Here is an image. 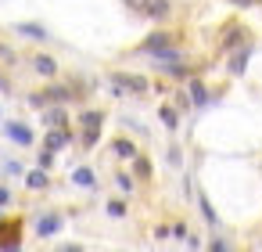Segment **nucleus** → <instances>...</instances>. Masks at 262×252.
I'll use <instances>...</instances> for the list:
<instances>
[{
	"label": "nucleus",
	"instance_id": "obj_1",
	"mask_svg": "<svg viewBox=\"0 0 262 252\" xmlns=\"http://www.w3.org/2000/svg\"><path fill=\"white\" fill-rule=\"evenodd\" d=\"M101 123H104L101 112H86V115H83V144H86V148L97 144V137H101Z\"/></svg>",
	"mask_w": 262,
	"mask_h": 252
},
{
	"label": "nucleus",
	"instance_id": "obj_2",
	"mask_svg": "<svg viewBox=\"0 0 262 252\" xmlns=\"http://www.w3.org/2000/svg\"><path fill=\"white\" fill-rule=\"evenodd\" d=\"M22 245V220L0 223V248H18Z\"/></svg>",
	"mask_w": 262,
	"mask_h": 252
},
{
	"label": "nucleus",
	"instance_id": "obj_3",
	"mask_svg": "<svg viewBox=\"0 0 262 252\" xmlns=\"http://www.w3.org/2000/svg\"><path fill=\"white\" fill-rule=\"evenodd\" d=\"M112 83H115V94H126V90L147 94V80H144V76H115Z\"/></svg>",
	"mask_w": 262,
	"mask_h": 252
},
{
	"label": "nucleus",
	"instance_id": "obj_4",
	"mask_svg": "<svg viewBox=\"0 0 262 252\" xmlns=\"http://www.w3.org/2000/svg\"><path fill=\"white\" fill-rule=\"evenodd\" d=\"M172 44H176V36H172V33H151V36L144 40V47H140V51L155 54V51H165V47H172Z\"/></svg>",
	"mask_w": 262,
	"mask_h": 252
},
{
	"label": "nucleus",
	"instance_id": "obj_5",
	"mask_svg": "<svg viewBox=\"0 0 262 252\" xmlns=\"http://www.w3.org/2000/svg\"><path fill=\"white\" fill-rule=\"evenodd\" d=\"M4 133H8L11 141H18V144H33V130L22 126V123H4Z\"/></svg>",
	"mask_w": 262,
	"mask_h": 252
},
{
	"label": "nucleus",
	"instance_id": "obj_6",
	"mask_svg": "<svg viewBox=\"0 0 262 252\" xmlns=\"http://www.w3.org/2000/svg\"><path fill=\"white\" fill-rule=\"evenodd\" d=\"M69 144V130L65 126H54L51 133H47V151H58V148H65Z\"/></svg>",
	"mask_w": 262,
	"mask_h": 252
},
{
	"label": "nucleus",
	"instance_id": "obj_7",
	"mask_svg": "<svg viewBox=\"0 0 262 252\" xmlns=\"http://www.w3.org/2000/svg\"><path fill=\"white\" fill-rule=\"evenodd\" d=\"M15 29H18L22 36H29V40H47V29H43V26H36V22H18Z\"/></svg>",
	"mask_w": 262,
	"mask_h": 252
},
{
	"label": "nucleus",
	"instance_id": "obj_8",
	"mask_svg": "<svg viewBox=\"0 0 262 252\" xmlns=\"http://www.w3.org/2000/svg\"><path fill=\"white\" fill-rule=\"evenodd\" d=\"M33 69H36L40 76H54V72H58V62L47 58V54H40V58H33Z\"/></svg>",
	"mask_w": 262,
	"mask_h": 252
},
{
	"label": "nucleus",
	"instance_id": "obj_9",
	"mask_svg": "<svg viewBox=\"0 0 262 252\" xmlns=\"http://www.w3.org/2000/svg\"><path fill=\"white\" fill-rule=\"evenodd\" d=\"M244 36H248V33H244L241 26H230V29H226V40H223V51H233V47H237Z\"/></svg>",
	"mask_w": 262,
	"mask_h": 252
},
{
	"label": "nucleus",
	"instance_id": "obj_10",
	"mask_svg": "<svg viewBox=\"0 0 262 252\" xmlns=\"http://www.w3.org/2000/svg\"><path fill=\"white\" fill-rule=\"evenodd\" d=\"M112 148H115V155H119V159H137V148H133V141H126V137H119Z\"/></svg>",
	"mask_w": 262,
	"mask_h": 252
},
{
	"label": "nucleus",
	"instance_id": "obj_11",
	"mask_svg": "<svg viewBox=\"0 0 262 252\" xmlns=\"http://www.w3.org/2000/svg\"><path fill=\"white\" fill-rule=\"evenodd\" d=\"M151 18H165L169 15V0H147V8H144Z\"/></svg>",
	"mask_w": 262,
	"mask_h": 252
},
{
	"label": "nucleus",
	"instance_id": "obj_12",
	"mask_svg": "<svg viewBox=\"0 0 262 252\" xmlns=\"http://www.w3.org/2000/svg\"><path fill=\"white\" fill-rule=\"evenodd\" d=\"M58 227H61V220H58V216L51 212V216H43V220H40V227H36V230H40L43 238H51V234H54Z\"/></svg>",
	"mask_w": 262,
	"mask_h": 252
},
{
	"label": "nucleus",
	"instance_id": "obj_13",
	"mask_svg": "<svg viewBox=\"0 0 262 252\" xmlns=\"http://www.w3.org/2000/svg\"><path fill=\"white\" fill-rule=\"evenodd\" d=\"M26 184H29L33 191H40V187H47V173H43V169H36V173H29V177H26Z\"/></svg>",
	"mask_w": 262,
	"mask_h": 252
},
{
	"label": "nucleus",
	"instance_id": "obj_14",
	"mask_svg": "<svg viewBox=\"0 0 262 252\" xmlns=\"http://www.w3.org/2000/svg\"><path fill=\"white\" fill-rule=\"evenodd\" d=\"M244 69H248V51H241V54H237V58L230 62V72H233V76H241Z\"/></svg>",
	"mask_w": 262,
	"mask_h": 252
},
{
	"label": "nucleus",
	"instance_id": "obj_15",
	"mask_svg": "<svg viewBox=\"0 0 262 252\" xmlns=\"http://www.w3.org/2000/svg\"><path fill=\"white\" fill-rule=\"evenodd\" d=\"M72 180H76L79 187H94V173H90V169H76V173H72Z\"/></svg>",
	"mask_w": 262,
	"mask_h": 252
},
{
	"label": "nucleus",
	"instance_id": "obj_16",
	"mask_svg": "<svg viewBox=\"0 0 262 252\" xmlns=\"http://www.w3.org/2000/svg\"><path fill=\"white\" fill-rule=\"evenodd\" d=\"M190 98H194V105H205V101H208V94H205V87H201L198 80L190 83Z\"/></svg>",
	"mask_w": 262,
	"mask_h": 252
},
{
	"label": "nucleus",
	"instance_id": "obj_17",
	"mask_svg": "<svg viewBox=\"0 0 262 252\" xmlns=\"http://www.w3.org/2000/svg\"><path fill=\"white\" fill-rule=\"evenodd\" d=\"M43 94H47V101H69V98H72L65 87H51V90H43Z\"/></svg>",
	"mask_w": 262,
	"mask_h": 252
},
{
	"label": "nucleus",
	"instance_id": "obj_18",
	"mask_svg": "<svg viewBox=\"0 0 262 252\" xmlns=\"http://www.w3.org/2000/svg\"><path fill=\"white\" fill-rule=\"evenodd\" d=\"M65 123H69V119H65L61 108H51V112H47V126H65Z\"/></svg>",
	"mask_w": 262,
	"mask_h": 252
},
{
	"label": "nucleus",
	"instance_id": "obj_19",
	"mask_svg": "<svg viewBox=\"0 0 262 252\" xmlns=\"http://www.w3.org/2000/svg\"><path fill=\"white\" fill-rule=\"evenodd\" d=\"M162 123H165L169 130H176V108H169V105H162Z\"/></svg>",
	"mask_w": 262,
	"mask_h": 252
},
{
	"label": "nucleus",
	"instance_id": "obj_20",
	"mask_svg": "<svg viewBox=\"0 0 262 252\" xmlns=\"http://www.w3.org/2000/svg\"><path fill=\"white\" fill-rule=\"evenodd\" d=\"M137 177H151V162L147 159H137Z\"/></svg>",
	"mask_w": 262,
	"mask_h": 252
},
{
	"label": "nucleus",
	"instance_id": "obj_21",
	"mask_svg": "<svg viewBox=\"0 0 262 252\" xmlns=\"http://www.w3.org/2000/svg\"><path fill=\"white\" fill-rule=\"evenodd\" d=\"M108 216H126V205L122 202H108Z\"/></svg>",
	"mask_w": 262,
	"mask_h": 252
},
{
	"label": "nucleus",
	"instance_id": "obj_22",
	"mask_svg": "<svg viewBox=\"0 0 262 252\" xmlns=\"http://www.w3.org/2000/svg\"><path fill=\"white\" fill-rule=\"evenodd\" d=\"M115 180H119V187H122V191H129V187H133V177H126V173H122V177H115Z\"/></svg>",
	"mask_w": 262,
	"mask_h": 252
},
{
	"label": "nucleus",
	"instance_id": "obj_23",
	"mask_svg": "<svg viewBox=\"0 0 262 252\" xmlns=\"http://www.w3.org/2000/svg\"><path fill=\"white\" fill-rule=\"evenodd\" d=\"M126 4H129V8H137V11H144V8H147V0H126Z\"/></svg>",
	"mask_w": 262,
	"mask_h": 252
},
{
	"label": "nucleus",
	"instance_id": "obj_24",
	"mask_svg": "<svg viewBox=\"0 0 262 252\" xmlns=\"http://www.w3.org/2000/svg\"><path fill=\"white\" fill-rule=\"evenodd\" d=\"M230 4H233V8H251L255 0H230Z\"/></svg>",
	"mask_w": 262,
	"mask_h": 252
},
{
	"label": "nucleus",
	"instance_id": "obj_25",
	"mask_svg": "<svg viewBox=\"0 0 262 252\" xmlns=\"http://www.w3.org/2000/svg\"><path fill=\"white\" fill-rule=\"evenodd\" d=\"M11 202V195H8V187H0V205H8Z\"/></svg>",
	"mask_w": 262,
	"mask_h": 252
},
{
	"label": "nucleus",
	"instance_id": "obj_26",
	"mask_svg": "<svg viewBox=\"0 0 262 252\" xmlns=\"http://www.w3.org/2000/svg\"><path fill=\"white\" fill-rule=\"evenodd\" d=\"M0 90H4V80H0Z\"/></svg>",
	"mask_w": 262,
	"mask_h": 252
}]
</instances>
